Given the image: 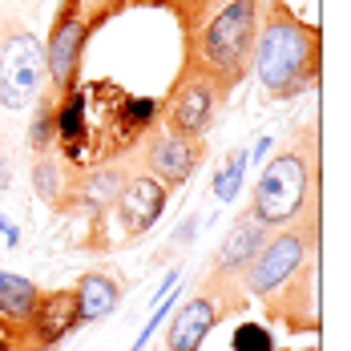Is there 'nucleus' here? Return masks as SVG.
<instances>
[{
  "instance_id": "obj_1",
  "label": "nucleus",
  "mask_w": 351,
  "mask_h": 351,
  "mask_svg": "<svg viewBox=\"0 0 351 351\" xmlns=\"http://www.w3.org/2000/svg\"><path fill=\"white\" fill-rule=\"evenodd\" d=\"M250 65L271 97H295L319 73V33L299 16H291L287 8H279L254 33Z\"/></svg>"
},
{
  "instance_id": "obj_2",
  "label": "nucleus",
  "mask_w": 351,
  "mask_h": 351,
  "mask_svg": "<svg viewBox=\"0 0 351 351\" xmlns=\"http://www.w3.org/2000/svg\"><path fill=\"white\" fill-rule=\"evenodd\" d=\"M254 33H258L254 0H230L206 25V33H202L206 65H198V69L218 85V93L230 89L234 81H243L246 65H250V49H254Z\"/></svg>"
},
{
  "instance_id": "obj_3",
  "label": "nucleus",
  "mask_w": 351,
  "mask_h": 351,
  "mask_svg": "<svg viewBox=\"0 0 351 351\" xmlns=\"http://www.w3.org/2000/svg\"><path fill=\"white\" fill-rule=\"evenodd\" d=\"M307 198H311V162L303 154H279L275 162L263 166L250 210L267 226H279V222H287V218H295L303 210Z\"/></svg>"
},
{
  "instance_id": "obj_4",
  "label": "nucleus",
  "mask_w": 351,
  "mask_h": 351,
  "mask_svg": "<svg viewBox=\"0 0 351 351\" xmlns=\"http://www.w3.org/2000/svg\"><path fill=\"white\" fill-rule=\"evenodd\" d=\"M45 49L33 33H12L0 45V106L25 109L45 81Z\"/></svg>"
},
{
  "instance_id": "obj_5",
  "label": "nucleus",
  "mask_w": 351,
  "mask_h": 351,
  "mask_svg": "<svg viewBox=\"0 0 351 351\" xmlns=\"http://www.w3.org/2000/svg\"><path fill=\"white\" fill-rule=\"evenodd\" d=\"M214 106H218V85L198 65H186V73L178 77L174 93L166 101L170 130L182 134V138H202L214 117Z\"/></svg>"
},
{
  "instance_id": "obj_6",
  "label": "nucleus",
  "mask_w": 351,
  "mask_h": 351,
  "mask_svg": "<svg viewBox=\"0 0 351 351\" xmlns=\"http://www.w3.org/2000/svg\"><path fill=\"white\" fill-rule=\"evenodd\" d=\"M303 258H307V246H303L299 234H279V239L263 243L258 246V254L243 267L246 271V291H254V295H271V291H279L282 282L299 271Z\"/></svg>"
},
{
  "instance_id": "obj_7",
  "label": "nucleus",
  "mask_w": 351,
  "mask_h": 351,
  "mask_svg": "<svg viewBox=\"0 0 351 351\" xmlns=\"http://www.w3.org/2000/svg\"><path fill=\"white\" fill-rule=\"evenodd\" d=\"M162 206H166V190H162L158 178H149V174L130 178V182L121 186V194H117V210H121V222L130 226V234L149 230V226L158 222Z\"/></svg>"
},
{
  "instance_id": "obj_8",
  "label": "nucleus",
  "mask_w": 351,
  "mask_h": 351,
  "mask_svg": "<svg viewBox=\"0 0 351 351\" xmlns=\"http://www.w3.org/2000/svg\"><path fill=\"white\" fill-rule=\"evenodd\" d=\"M267 243V222L258 218L254 210H246L234 226H230V234L222 239L218 246V254H214V271L218 275H234V271H243L246 263L258 254V246Z\"/></svg>"
},
{
  "instance_id": "obj_9",
  "label": "nucleus",
  "mask_w": 351,
  "mask_h": 351,
  "mask_svg": "<svg viewBox=\"0 0 351 351\" xmlns=\"http://www.w3.org/2000/svg\"><path fill=\"white\" fill-rule=\"evenodd\" d=\"M198 166V141L194 138H182V134H162V138L149 141V170L162 178V182H186Z\"/></svg>"
},
{
  "instance_id": "obj_10",
  "label": "nucleus",
  "mask_w": 351,
  "mask_h": 351,
  "mask_svg": "<svg viewBox=\"0 0 351 351\" xmlns=\"http://www.w3.org/2000/svg\"><path fill=\"white\" fill-rule=\"evenodd\" d=\"M214 323H218V307L210 299H190L170 323V351H198L214 331Z\"/></svg>"
},
{
  "instance_id": "obj_11",
  "label": "nucleus",
  "mask_w": 351,
  "mask_h": 351,
  "mask_svg": "<svg viewBox=\"0 0 351 351\" xmlns=\"http://www.w3.org/2000/svg\"><path fill=\"white\" fill-rule=\"evenodd\" d=\"M81 45H85V25L77 16H65L57 25V33L45 49V69L57 85H69L73 81V69H77V57H81Z\"/></svg>"
},
{
  "instance_id": "obj_12",
  "label": "nucleus",
  "mask_w": 351,
  "mask_h": 351,
  "mask_svg": "<svg viewBox=\"0 0 351 351\" xmlns=\"http://www.w3.org/2000/svg\"><path fill=\"white\" fill-rule=\"evenodd\" d=\"M73 303H77V323H93V319H101V315H109V311H117V303H121V291H117V282L109 279V275L89 271V275H81V279H77Z\"/></svg>"
},
{
  "instance_id": "obj_13",
  "label": "nucleus",
  "mask_w": 351,
  "mask_h": 351,
  "mask_svg": "<svg viewBox=\"0 0 351 351\" xmlns=\"http://www.w3.org/2000/svg\"><path fill=\"white\" fill-rule=\"evenodd\" d=\"M36 311V287L21 275L0 271V315L8 319H29Z\"/></svg>"
},
{
  "instance_id": "obj_14",
  "label": "nucleus",
  "mask_w": 351,
  "mask_h": 351,
  "mask_svg": "<svg viewBox=\"0 0 351 351\" xmlns=\"http://www.w3.org/2000/svg\"><path fill=\"white\" fill-rule=\"evenodd\" d=\"M73 323H77L73 291H69V295H53V299L40 307V335H45V343H49V339H61Z\"/></svg>"
},
{
  "instance_id": "obj_15",
  "label": "nucleus",
  "mask_w": 351,
  "mask_h": 351,
  "mask_svg": "<svg viewBox=\"0 0 351 351\" xmlns=\"http://www.w3.org/2000/svg\"><path fill=\"white\" fill-rule=\"evenodd\" d=\"M243 170H246V154L243 149H234V154L226 158V166H222L218 182H214L222 202H234V194H239V186H243Z\"/></svg>"
},
{
  "instance_id": "obj_16",
  "label": "nucleus",
  "mask_w": 351,
  "mask_h": 351,
  "mask_svg": "<svg viewBox=\"0 0 351 351\" xmlns=\"http://www.w3.org/2000/svg\"><path fill=\"white\" fill-rule=\"evenodd\" d=\"M234 348L239 351H271V335L263 327L246 323V327H239V335H234Z\"/></svg>"
},
{
  "instance_id": "obj_17",
  "label": "nucleus",
  "mask_w": 351,
  "mask_h": 351,
  "mask_svg": "<svg viewBox=\"0 0 351 351\" xmlns=\"http://www.w3.org/2000/svg\"><path fill=\"white\" fill-rule=\"evenodd\" d=\"M117 186H121L117 174H97L89 186H85V194H89L93 202H106V198H117Z\"/></svg>"
},
{
  "instance_id": "obj_18",
  "label": "nucleus",
  "mask_w": 351,
  "mask_h": 351,
  "mask_svg": "<svg viewBox=\"0 0 351 351\" xmlns=\"http://www.w3.org/2000/svg\"><path fill=\"white\" fill-rule=\"evenodd\" d=\"M36 190H40V198H45V194H49V198L57 194V170H53V162H40V166H36Z\"/></svg>"
},
{
  "instance_id": "obj_19",
  "label": "nucleus",
  "mask_w": 351,
  "mask_h": 351,
  "mask_svg": "<svg viewBox=\"0 0 351 351\" xmlns=\"http://www.w3.org/2000/svg\"><path fill=\"white\" fill-rule=\"evenodd\" d=\"M0 230H4V234H8V243H16V226H12V222H8V218H0Z\"/></svg>"
},
{
  "instance_id": "obj_20",
  "label": "nucleus",
  "mask_w": 351,
  "mask_h": 351,
  "mask_svg": "<svg viewBox=\"0 0 351 351\" xmlns=\"http://www.w3.org/2000/svg\"><path fill=\"white\" fill-rule=\"evenodd\" d=\"M8 178H12V174H8V166H4V162H0V190H4V186H8Z\"/></svg>"
}]
</instances>
